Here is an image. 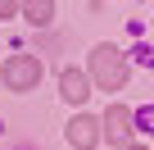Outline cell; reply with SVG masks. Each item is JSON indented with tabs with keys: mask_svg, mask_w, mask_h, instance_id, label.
<instances>
[{
	"mask_svg": "<svg viewBox=\"0 0 154 150\" xmlns=\"http://www.w3.org/2000/svg\"><path fill=\"white\" fill-rule=\"evenodd\" d=\"M91 82L100 91H122V82H127V59H122L118 46H95L91 50Z\"/></svg>",
	"mask_w": 154,
	"mask_h": 150,
	"instance_id": "obj_1",
	"label": "cell"
},
{
	"mask_svg": "<svg viewBox=\"0 0 154 150\" xmlns=\"http://www.w3.org/2000/svg\"><path fill=\"white\" fill-rule=\"evenodd\" d=\"M0 78H5L9 91H32V87L41 82V59H36V55H14V59H5Z\"/></svg>",
	"mask_w": 154,
	"mask_h": 150,
	"instance_id": "obj_2",
	"label": "cell"
},
{
	"mask_svg": "<svg viewBox=\"0 0 154 150\" xmlns=\"http://www.w3.org/2000/svg\"><path fill=\"white\" fill-rule=\"evenodd\" d=\"M131 132H136V114H131L127 105H109L104 118H100V136H109L118 150H127V145H131Z\"/></svg>",
	"mask_w": 154,
	"mask_h": 150,
	"instance_id": "obj_3",
	"label": "cell"
},
{
	"mask_svg": "<svg viewBox=\"0 0 154 150\" xmlns=\"http://www.w3.org/2000/svg\"><path fill=\"white\" fill-rule=\"evenodd\" d=\"M59 91H63V100H72V105H86L91 78H86L82 68H63V73H59Z\"/></svg>",
	"mask_w": 154,
	"mask_h": 150,
	"instance_id": "obj_4",
	"label": "cell"
},
{
	"mask_svg": "<svg viewBox=\"0 0 154 150\" xmlns=\"http://www.w3.org/2000/svg\"><path fill=\"white\" fill-rule=\"evenodd\" d=\"M68 141H72L77 150H91V145L100 141V118H91V114H77V118L68 123Z\"/></svg>",
	"mask_w": 154,
	"mask_h": 150,
	"instance_id": "obj_5",
	"label": "cell"
},
{
	"mask_svg": "<svg viewBox=\"0 0 154 150\" xmlns=\"http://www.w3.org/2000/svg\"><path fill=\"white\" fill-rule=\"evenodd\" d=\"M18 14H23L27 23H36V27H45V23L54 18V5H50V0H27V5H18Z\"/></svg>",
	"mask_w": 154,
	"mask_h": 150,
	"instance_id": "obj_6",
	"label": "cell"
},
{
	"mask_svg": "<svg viewBox=\"0 0 154 150\" xmlns=\"http://www.w3.org/2000/svg\"><path fill=\"white\" fill-rule=\"evenodd\" d=\"M18 14V5H14V0H0V18H14Z\"/></svg>",
	"mask_w": 154,
	"mask_h": 150,
	"instance_id": "obj_7",
	"label": "cell"
},
{
	"mask_svg": "<svg viewBox=\"0 0 154 150\" xmlns=\"http://www.w3.org/2000/svg\"><path fill=\"white\" fill-rule=\"evenodd\" d=\"M127 150H145V145H127Z\"/></svg>",
	"mask_w": 154,
	"mask_h": 150,
	"instance_id": "obj_8",
	"label": "cell"
}]
</instances>
